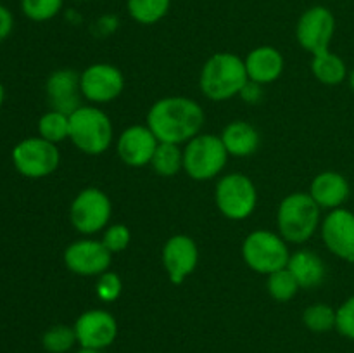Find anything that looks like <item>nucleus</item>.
<instances>
[{"label": "nucleus", "instance_id": "nucleus-25", "mask_svg": "<svg viewBox=\"0 0 354 353\" xmlns=\"http://www.w3.org/2000/svg\"><path fill=\"white\" fill-rule=\"evenodd\" d=\"M38 134L52 144L69 138V114L50 109L38 121Z\"/></svg>", "mask_w": 354, "mask_h": 353}, {"label": "nucleus", "instance_id": "nucleus-38", "mask_svg": "<svg viewBox=\"0 0 354 353\" xmlns=\"http://www.w3.org/2000/svg\"><path fill=\"white\" fill-rule=\"evenodd\" d=\"M78 2H88V0H78Z\"/></svg>", "mask_w": 354, "mask_h": 353}, {"label": "nucleus", "instance_id": "nucleus-7", "mask_svg": "<svg viewBox=\"0 0 354 353\" xmlns=\"http://www.w3.org/2000/svg\"><path fill=\"white\" fill-rule=\"evenodd\" d=\"M214 201L223 217L230 220H244L258 204V190L244 173H228L216 183Z\"/></svg>", "mask_w": 354, "mask_h": 353}, {"label": "nucleus", "instance_id": "nucleus-31", "mask_svg": "<svg viewBox=\"0 0 354 353\" xmlns=\"http://www.w3.org/2000/svg\"><path fill=\"white\" fill-rule=\"evenodd\" d=\"M131 241V232L127 225L123 224H114L106 227L102 235V242L111 253H120L128 248Z\"/></svg>", "mask_w": 354, "mask_h": 353}, {"label": "nucleus", "instance_id": "nucleus-8", "mask_svg": "<svg viewBox=\"0 0 354 353\" xmlns=\"http://www.w3.org/2000/svg\"><path fill=\"white\" fill-rule=\"evenodd\" d=\"M111 213H113V206H111L109 196L97 187L83 189L73 199L71 208H69L73 227L85 235L106 230Z\"/></svg>", "mask_w": 354, "mask_h": 353}, {"label": "nucleus", "instance_id": "nucleus-13", "mask_svg": "<svg viewBox=\"0 0 354 353\" xmlns=\"http://www.w3.org/2000/svg\"><path fill=\"white\" fill-rule=\"evenodd\" d=\"M75 332L82 348L104 350L114 343L118 336V322L106 310H86L76 318Z\"/></svg>", "mask_w": 354, "mask_h": 353}, {"label": "nucleus", "instance_id": "nucleus-33", "mask_svg": "<svg viewBox=\"0 0 354 353\" xmlns=\"http://www.w3.org/2000/svg\"><path fill=\"white\" fill-rule=\"evenodd\" d=\"M14 28V16L6 6L0 3V42L6 40Z\"/></svg>", "mask_w": 354, "mask_h": 353}, {"label": "nucleus", "instance_id": "nucleus-36", "mask_svg": "<svg viewBox=\"0 0 354 353\" xmlns=\"http://www.w3.org/2000/svg\"><path fill=\"white\" fill-rule=\"evenodd\" d=\"M3 100H6V89H3V85L0 83V107H2Z\"/></svg>", "mask_w": 354, "mask_h": 353}, {"label": "nucleus", "instance_id": "nucleus-21", "mask_svg": "<svg viewBox=\"0 0 354 353\" xmlns=\"http://www.w3.org/2000/svg\"><path fill=\"white\" fill-rule=\"evenodd\" d=\"M220 137L228 154L237 156V158L254 154L259 147L258 130L248 121H232L223 128V134Z\"/></svg>", "mask_w": 354, "mask_h": 353}, {"label": "nucleus", "instance_id": "nucleus-12", "mask_svg": "<svg viewBox=\"0 0 354 353\" xmlns=\"http://www.w3.org/2000/svg\"><path fill=\"white\" fill-rule=\"evenodd\" d=\"M113 253L97 239H80L71 242L64 251V263L73 273L83 277L100 275L107 272Z\"/></svg>", "mask_w": 354, "mask_h": 353}, {"label": "nucleus", "instance_id": "nucleus-10", "mask_svg": "<svg viewBox=\"0 0 354 353\" xmlns=\"http://www.w3.org/2000/svg\"><path fill=\"white\" fill-rule=\"evenodd\" d=\"M335 33V17L330 9L324 6H313L304 10L296 26V38L303 48L311 55L330 51V42Z\"/></svg>", "mask_w": 354, "mask_h": 353}, {"label": "nucleus", "instance_id": "nucleus-22", "mask_svg": "<svg viewBox=\"0 0 354 353\" xmlns=\"http://www.w3.org/2000/svg\"><path fill=\"white\" fill-rule=\"evenodd\" d=\"M311 71H313L315 78L324 85H339L348 76V68L342 57L330 51H325L322 54L313 55L311 59Z\"/></svg>", "mask_w": 354, "mask_h": 353}, {"label": "nucleus", "instance_id": "nucleus-18", "mask_svg": "<svg viewBox=\"0 0 354 353\" xmlns=\"http://www.w3.org/2000/svg\"><path fill=\"white\" fill-rule=\"evenodd\" d=\"M245 71L251 82L258 85H268L280 78L283 71V55L272 45H261L252 48L244 59Z\"/></svg>", "mask_w": 354, "mask_h": 353}, {"label": "nucleus", "instance_id": "nucleus-30", "mask_svg": "<svg viewBox=\"0 0 354 353\" xmlns=\"http://www.w3.org/2000/svg\"><path fill=\"white\" fill-rule=\"evenodd\" d=\"M123 293V280L116 272H104L97 280V296L106 303H113Z\"/></svg>", "mask_w": 354, "mask_h": 353}, {"label": "nucleus", "instance_id": "nucleus-27", "mask_svg": "<svg viewBox=\"0 0 354 353\" xmlns=\"http://www.w3.org/2000/svg\"><path fill=\"white\" fill-rule=\"evenodd\" d=\"M78 343L75 327L57 324L48 327L41 336V345L48 353H68Z\"/></svg>", "mask_w": 354, "mask_h": 353}, {"label": "nucleus", "instance_id": "nucleus-4", "mask_svg": "<svg viewBox=\"0 0 354 353\" xmlns=\"http://www.w3.org/2000/svg\"><path fill=\"white\" fill-rule=\"evenodd\" d=\"M69 138L85 154L99 156L113 142V123L99 107L82 106L69 114Z\"/></svg>", "mask_w": 354, "mask_h": 353}, {"label": "nucleus", "instance_id": "nucleus-5", "mask_svg": "<svg viewBox=\"0 0 354 353\" xmlns=\"http://www.w3.org/2000/svg\"><path fill=\"white\" fill-rule=\"evenodd\" d=\"M221 137L199 134L187 142L183 149V170L194 180H211L220 175L228 159Z\"/></svg>", "mask_w": 354, "mask_h": 353}, {"label": "nucleus", "instance_id": "nucleus-3", "mask_svg": "<svg viewBox=\"0 0 354 353\" xmlns=\"http://www.w3.org/2000/svg\"><path fill=\"white\" fill-rule=\"evenodd\" d=\"M320 210L310 192H294L283 197L277 211L280 235L296 244L306 242L320 225Z\"/></svg>", "mask_w": 354, "mask_h": 353}, {"label": "nucleus", "instance_id": "nucleus-17", "mask_svg": "<svg viewBox=\"0 0 354 353\" xmlns=\"http://www.w3.org/2000/svg\"><path fill=\"white\" fill-rule=\"evenodd\" d=\"M45 92L52 109L73 114L82 107V83L80 75L73 69H57L52 73L45 83Z\"/></svg>", "mask_w": 354, "mask_h": 353}, {"label": "nucleus", "instance_id": "nucleus-37", "mask_svg": "<svg viewBox=\"0 0 354 353\" xmlns=\"http://www.w3.org/2000/svg\"><path fill=\"white\" fill-rule=\"evenodd\" d=\"M349 85H351V89L354 90V69L351 71V75H349Z\"/></svg>", "mask_w": 354, "mask_h": 353}, {"label": "nucleus", "instance_id": "nucleus-14", "mask_svg": "<svg viewBox=\"0 0 354 353\" xmlns=\"http://www.w3.org/2000/svg\"><path fill=\"white\" fill-rule=\"evenodd\" d=\"M322 239L332 255L354 262V213L346 208L330 210L322 221Z\"/></svg>", "mask_w": 354, "mask_h": 353}, {"label": "nucleus", "instance_id": "nucleus-32", "mask_svg": "<svg viewBox=\"0 0 354 353\" xmlns=\"http://www.w3.org/2000/svg\"><path fill=\"white\" fill-rule=\"evenodd\" d=\"M335 311V329L339 334L354 339V296L348 298Z\"/></svg>", "mask_w": 354, "mask_h": 353}, {"label": "nucleus", "instance_id": "nucleus-19", "mask_svg": "<svg viewBox=\"0 0 354 353\" xmlns=\"http://www.w3.org/2000/svg\"><path fill=\"white\" fill-rule=\"evenodd\" d=\"M349 182L337 172H322L313 179L310 185V196L315 203L325 210H337L348 201Z\"/></svg>", "mask_w": 354, "mask_h": 353}, {"label": "nucleus", "instance_id": "nucleus-9", "mask_svg": "<svg viewBox=\"0 0 354 353\" xmlns=\"http://www.w3.org/2000/svg\"><path fill=\"white\" fill-rule=\"evenodd\" d=\"M12 163L23 176L44 179L57 170L61 154L52 142L41 137H30L12 149Z\"/></svg>", "mask_w": 354, "mask_h": 353}, {"label": "nucleus", "instance_id": "nucleus-16", "mask_svg": "<svg viewBox=\"0 0 354 353\" xmlns=\"http://www.w3.org/2000/svg\"><path fill=\"white\" fill-rule=\"evenodd\" d=\"M158 145V137L152 134L147 125H133L120 135L116 151L124 165L142 168L152 161V156H154Z\"/></svg>", "mask_w": 354, "mask_h": 353}, {"label": "nucleus", "instance_id": "nucleus-26", "mask_svg": "<svg viewBox=\"0 0 354 353\" xmlns=\"http://www.w3.org/2000/svg\"><path fill=\"white\" fill-rule=\"evenodd\" d=\"M266 287H268L270 296L275 301H280V303H286V301H290L297 294V291L301 289L299 282H297L296 277L292 275L289 269H280L277 272L270 273L268 282H266Z\"/></svg>", "mask_w": 354, "mask_h": 353}, {"label": "nucleus", "instance_id": "nucleus-2", "mask_svg": "<svg viewBox=\"0 0 354 353\" xmlns=\"http://www.w3.org/2000/svg\"><path fill=\"white\" fill-rule=\"evenodd\" d=\"M249 82L245 62L232 52L213 54L201 69L199 87L204 96L211 100H228L241 96L242 89Z\"/></svg>", "mask_w": 354, "mask_h": 353}, {"label": "nucleus", "instance_id": "nucleus-11", "mask_svg": "<svg viewBox=\"0 0 354 353\" xmlns=\"http://www.w3.org/2000/svg\"><path fill=\"white\" fill-rule=\"evenodd\" d=\"M80 83H82V93L85 99L95 104H106L123 93L124 76L116 66L97 62V64H90L80 75Z\"/></svg>", "mask_w": 354, "mask_h": 353}, {"label": "nucleus", "instance_id": "nucleus-29", "mask_svg": "<svg viewBox=\"0 0 354 353\" xmlns=\"http://www.w3.org/2000/svg\"><path fill=\"white\" fill-rule=\"evenodd\" d=\"M64 0H21V10L35 23L50 21L62 10Z\"/></svg>", "mask_w": 354, "mask_h": 353}, {"label": "nucleus", "instance_id": "nucleus-23", "mask_svg": "<svg viewBox=\"0 0 354 353\" xmlns=\"http://www.w3.org/2000/svg\"><path fill=\"white\" fill-rule=\"evenodd\" d=\"M171 0H127L128 14L140 24H156L168 14Z\"/></svg>", "mask_w": 354, "mask_h": 353}, {"label": "nucleus", "instance_id": "nucleus-35", "mask_svg": "<svg viewBox=\"0 0 354 353\" xmlns=\"http://www.w3.org/2000/svg\"><path fill=\"white\" fill-rule=\"evenodd\" d=\"M76 353H102V350H93V348H82L80 346V350Z\"/></svg>", "mask_w": 354, "mask_h": 353}, {"label": "nucleus", "instance_id": "nucleus-34", "mask_svg": "<svg viewBox=\"0 0 354 353\" xmlns=\"http://www.w3.org/2000/svg\"><path fill=\"white\" fill-rule=\"evenodd\" d=\"M259 87L261 85H258V83L249 80V82L245 83L244 89H242L241 97L245 100V102H258V100L261 99V89H259Z\"/></svg>", "mask_w": 354, "mask_h": 353}, {"label": "nucleus", "instance_id": "nucleus-20", "mask_svg": "<svg viewBox=\"0 0 354 353\" xmlns=\"http://www.w3.org/2000/svg\"><path fill=\"white\" fill-rule=\"evenodd\" d=\"M287 269L292 272L303 289H313V287L320 286L327 273L324 260L317 253L308 251V249H301V251L290 255Z\"/></svg>", "mask_w": 354, "mask_h": 353}, {"label": "nucleus", "instance_id": "nucleus-15", "mask_svg": "<svg viewBox=\"0 0 354 353\" xmlns=\"http://www.w3.org/2000/svg\"><path fill=\"white\" fill-rule=\"evenodd\" d=\"M199 249L196 241L185 234H176L162 248V265L173 284H182L196 270Z\"/></svg>", "mask_w": 354, "mask_h": 353}, {"label": "nucleus", "instance_id": "nucleus-24", "mask_svg": "<svg viewBox=\"0 0 354 353\" xmlns=\"http://www.w3.org/2000/svg\"><path fill=\"white\" fill-rule=\"evenodd\" d=\"M151 165L158 175L175 176L183 168V151L176 144L159 142Z\"/></svg>", "mask_w": 354, "mask_h": 353}, {"label": "nucleus", "instance_id": "nucleus-1", "mask_svg": "<svg viewBox=\"0 0 354 353\" xmlns=\"http://www.w3.org/2000/svg\"><path fill=\"white\" fill-rule=\"evenodd\" d=\"M204 109L194 99L182 96L162 97L151 106L147 113V127L159 142L183 144L201 134Z\"/></svg>", "mask_w": 354, "mask_h": 353}, {"label": "nucleus", "instance_id": "nucleus-6", "mask_svg": "<svg viewBox=\"0 0 354 353\" xmlns=\"http://www.w3.org/2000/svg\"><path fill=\"white\" fill-rule=\"evenodd\" d=\"M242 258L251 270L270 275L277 270L286 269L290 253L282 235L263 228V230L251 232L244 239Z\"/></svg>", "mask_w": 354, "mask_h": 353}, {"label": "nucleus", "instance_id": "nucleus-28", "mask_svg": "<svg viewBox=\"0 0 354 353\" xmlns=\"http://www.w3.org/2000/svg\"><path fill=\"white\" fill-rule=\"evenodd\" d=\"M335 315L337 311L327 303H313L304 310L303 322L311 332L324 334L335 329Z\"/></svg>", "mask_w": 354, "mask_h": 353}]
</instances>
